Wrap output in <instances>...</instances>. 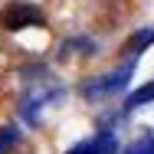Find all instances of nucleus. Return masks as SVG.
I'll list each match as a JSON object with an SVG mask.
<instances>
[{
	"label": "nucleus",
	"instance_id": "f257e3e1",
	"mask_svg": "<svg viewBox=\"0 0 154 154\" xmlns=\"http://www.w3.org/2000/svg\"><path fill=\"white\" fill-rule=\"evenodd\" d=\"M131 72H134V59H128L125 66H118L115 72H108L102 79H89L82 85L85 102H102V98H108V95H115V92H125L128 82H131Z\"/></svg>",
	"mask_w": 154,
	"mask_h": 154
},
{
	"label": "nucleus",
	"instance_id": "f03ea898",
	"mask_svg": "<svg viewBox=\"0 0 154 154\" xmlns=\"http://www.w3.org/2000/svg\"><path fill=\"white\" fill-rule=\"evenodd\" d=\"M0 26L7 33L26 30V26H46V13H43L36 3L17 0V3H7V10L0 13Z\"/></svg>",
	"mask_w": 154,
	"mask_h": 154
},
{
	"label": "nucleus",
	"instance_id": "7ed1b4c3",
	"mask_svg": "<svg viewBox=\"0 0 154 154\" xmlns=\"http://www.w3.org/2000/svg\"><path fill=\"white\" fill-rule=\"evenodd\" d=\"M56 95H59V89H53L49 82H39V85H36V89L23 98V105H20L23 122H26V125H36V122H39V112H43V108H46Z\"/></svg>",
	"mask_w": 154,
	"mask_h": 154
},
{
	"label": "nucleus",
	"instance_id": "20e7f679",
	"mask_svg": "<svg viewBox=\"0 0 154 154\" xmlns=\"http://www.w3.org/2000/svg\"><path fill=\"white\" fill-rule=\"evenodd\" d=\"M115 151H118L115 134H112V131H98L95 138L82 141V144H75L72 151H66V154H115Z\"/></svg>",
	"mask_w": 154,
	"mask_h": 154
},
{
	"label": "nucleus",
	"instance_id": "39448f33",
	"mask_svg": "<svg viewBox=\"0 0 154 154\" xmlns=\"http://www.w3.org/2000/svg\"><path fill=\"white\" fill-rule=\"evenodd\" d=\"M151 43H154V26H144V30H138L131 39H128V43H125V49H122V53L134 59V56H138V53H144Z\"/></svg>",
	"mask_w": 154,
	"mask_h": 154
},
{
	"label": "nucleus",
	"instance_id": "423d86ee",
	"mask_svg": "<svg viewBox=\"0 0 154 154\" xmlns=\"http://www.w3.org/2000/svg\"><path fill=\"white\" fill-rule=\"evenodd\" d=\"M72 53L95 56V43H92V39H82V36H75V39H66V43H62V49H59V56H62V59H69Z\"/></svg>",
	"mask_w": 154,
	"mask_h": 154
},
{
	"label": "nucleus",
	"instance_id": "0eeeda50",
	"mask_svg": "<svg viewBox=\"0 0 154 154\" xmlns=\"http://www.w3.org/2000/svg\"><path fill=\"white\" fill-rule=\"evenodd\" d=\"M144 102H154V82H151V85H144V89H138V92H131L128 98H125V105H122V115L134 112V108H138V105H144Z\"/></svg>",
	"mask_w": 154,
	"mask_h": 154
},
{
	"label": "nucleus",
	"instance_id": "6e6552de",
	"mask_svg": "<svg viewBox=\"0 0 154 154\" xmlns=\"http://www.w3.org/2000/svg\"><path fill=\"white\" fill-rule=\"evenodd\" d=\"M17 144H20V131L13 125H3L0 128V154H7L10 148H17Z\"/></svg>",
	"mask_w": 154,
	"mask_h": 154
},
{
	"label": "nucleus",
	"instance_id": "1a4fd4ad",
	"mask_svg": "<svg viewBox=\"0 0 154 154\" xmlns=\"http://www.w3.org/2000/svg\"><path fill=\"white\" fill-rule=\"evenodd\" d=\"M125 154H154V131L144 134L141 141H134L131 148H125Z\"/></svg>",
	"mask_w": 154,
	"mask_h": 154
}]
</instances>
